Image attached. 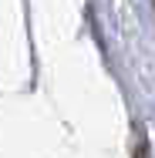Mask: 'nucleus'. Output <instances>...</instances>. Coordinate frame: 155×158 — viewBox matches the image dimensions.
Wrapping results in <instances>:
<instances>
[{
	"label": "nucleus",
	"instance_id": "obj_1",
	"mask_svg": "<svg viewBox=\"0 0 155 158\" xmlns=\"http://www.w3.org/2000/svg\"><path fill=\"white\" fill-rule=\"evenodd\" d=\"M135 158H149V155H145V148H142V152H138V155H135Z\"/></svg>",
	"mask_w": 155,
	"mask_h": 158
}]
</instances>
